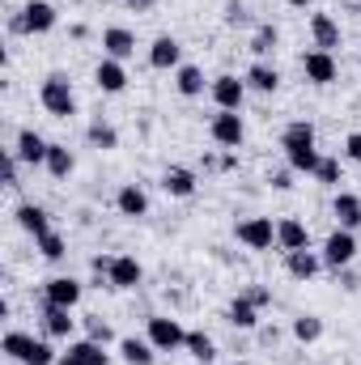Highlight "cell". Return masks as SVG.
<instances>
[{
  "instance_id": "6da1fadb",
  "label": "cell",
  "mask_w": 361,
  "mask_h": 365,
  "mask_svg": "<svg viewBox=\"0 0 361 365\" xmlns=\"http://www.w3.org/2000/svg\"><path fill=\"white\" fill-rule=\"evenodd\" d=\"M39 102H43V110H47V115H56V119L77 115V93H73V81H68L64 73H51V77L43 81Z\"/></svg>"
},
{
  "instance_id": "7a4b0ae2",
  "label": "cell",
  "mask_w": 361,
  "mask_h": 365,
  "mask_svg": "<svg viewBox=\"0 0 361 365\" xmlns=\"http://www.w3.org/2000/svg\"><path fill=\"white\" fill-rule=\"evenodd\" d=\"M319 255H323V268H336V272L349 268V264L357 259V234H353V230H332Z\"/></svg>"
},
{
  "instance_id": "3957f363",
  "label": "cell",
  "mask_w": 361,
  "mask_h": 365,
  "mask_svg": "<svg viewBox=\"0 0 361 365\" xmlns=\"http://www.w3.org/2000/svg\"><path fill=\"white\" fill-rule=\"evenodd\" d=\"M149 344L158 353H179L187 344V331H183L179 319H171V314H149Z\"/></svg>"
},
{
  "instance_id": "277c9868",
  "label": "cell",
  "mask_w": 361,
  "mask_h": 365,
  "mask_svg": "<svg viewBox=\"0 0 361 365\" xmlns=\"http://www.w3.org/2000/svg\"><path fill=\"white\" fill-rule=\"evenodd\" d=\"M234 234H238V242H243L247 251H272V247H276V225H272V217H247V221L234 225Z\"/></svg>"
},
{
  "instance_id": "5b68a950",
  "label": "cell",
  "mask_w": 361,
  "mask_h": 365,
  "mask_svg": "<svg viewBox=\"0 0 361 365\" xmlns=\"http://www.w3.org/2000/svg\"><path fill=\"white\" fill-rule=\"evenodd\" d=\"M208 136H213L221 149H238V145H243V136H247L243 115H238V110H217V115H213V123H208Z\"/></svg>"
},
{
  "instance_id": "8992f818",
  "label": "cell",
  "mask_w": 361,
  "mask_h": 365,
  "mask_svg": "<svg viewBox=\"0 0 361 365\" xmlns=\"http://www.w3.org/2000/svg\"><path fill=\"white\" fill-rule=\"evenodd\" d=\"M302 73H306V81H310V86H332V81H336V56H332V51L310 47V51L302 56Z\"/></svg>"
},
{
  "instance_id": "52a82bcc",
  "label": "cell",
  "mask_w": 361,
  "mask_h": 365,
  "mask_svg": "<svg viewBox=\"0 0 361 365\" xmlns=\"http://www.w3.org/2000/svg\"><path fill=\"white\" fill-rule=\"evenodd\" d=\"M208 93H213L217 110H238V106H243V98H247V81H238V77L221 73V77H213Z\"/></svg>"
},
{
  "instance_id": "ba28073f",
  "label": "cell",
  "mask_w": 361,
  "mask_h": 365,
  "mask_svg": "<svg viewBox=\"0 0 361 365\" xmlns=\"http://www.w3.org/2000/svg\"><path fill=\"white\" fill-rule=\"evenodd\" d=\"M141 280H145V268H141L136 255H115L111 259V268H106V284L111 289H136Z\"/></svg>"
},
{
  "instance_id": "9c48e42d",
  "label": "cell",
  "mask_w": 361,
  "mask_h": 365,
  "mask_svg": "<svg viewBox=\"0 0 361 365\" xmlns=\"http://www.w3.org/2000/svg\"><path fill=\"white\" fill-rule=\"evenodd\" d=\"M93 86H98L102 93H123L128 90V68H123V60L102 56L98 68H93Z\"/></svg>"
},
{
  "instance_id": "30bf717a",
  "label": "cell",
  "mask_w": 361,
  "mask_h": 365,
  "mask_svg": "<svg viewBox=\"0 0 361 365\" xmlns=\"http://www.w3.org/2000/svg\"><path fill=\"white\" fill-rule=\"evenodd\" d=\"M56 21H60V13H56V4H47V0H30V4L21 9L26 34H47V30H56Z\"/></svg>"
},
{
  "instance_id": "8fae6325",
  "label": "cell",
  "mask_w": 361,
  "mask_h": 365,
  "mask_svg": "<svg viewBox=\"0 0 361 365\" xmlns=\"http://www.w3.org/2000/svg\"><path fill=\"white\" fill-rule=\"evenodd\" d=\"M280 149H285V158L315 149V123H310V119H293V123L280 132Z\"/></svg>"
},
{
  "instance_id": "7c38bea8",
  "label": "cell",
  "mask_w": 361,
  "mask_h": 365,
  "mask_svg": "<svg viewBox=\"0 0 361 365\" xmlns=\"http://www.w3.org/2000/svg\"><path fill=\"white\" fill-rule=\"evenodd\" d=\"M47 149H51V140H43L34 128H21V132H17V145H13V153H17L26 166H43V162H47Z\"/></svg>"
},
{
  "instance_id": "4fadbf2b",
  "label": "cell",
  "mask_w": 361,
  "mask_h": 365,
  "mask_svg": "<svg viewBox=\"0 0 361 365\" xmlns=\"http://www.w3.org/2000/svg\"><path fill=\"white\" fill-rule=\"evenodd\" d=\"M102 51L111 60H128V56H136V34L128 26H106L102 30Z\"/></svg>"
},
{
  "instance_id": "5bb4252c",
  "label": "cell",
  "mask_w": 361,
  "mask_h": 365,
  "mask_svg": "<svg viewBox=\"0 0 361 365\" xmlns=\"http://www.w3.org/2000/svg\"><path fill=\"white\" fill-rule=\"evenodd\" d=\"M276 247L289 255V251H306L310 247V230L298 221V217H285V221H276Z\"/></svg>"
},
{
  "instance_id": "9a60e30c",
  "label": "cell",
  "mask_w": 361,
  "mask_h": 365,
  "mask_svg": "<svg viewBox=\"0 0 361 365\" xmlns=\"http://www.w3.org/2000/svg\"><path fill=\"white\" fill-rule=\"evenodd\" d=\"M43 297L51 302V306H77L81 302V280H73V276H51L47 284H43Z\"/></svg>"
},
{
  "instance_id": "2e32d148",
  "label": "cell",
  "mask_w": 361,
  "mask_h": 365,
  "mask_svg": "<svg viewBox=\"0 0 361 365\" xmlns=\"http://www.w3.org/2000/svg\"><path fill=\"white\" fill-rule=\"evenodd\" d=\"M56 365H106V344H98V340H77V344H68V353H60Z\"/></svg>"
},
{
  "instance_id": "e0dca14e",
  "label": "cell",
  "mask_w": 361,
  "mask_h": 365,
  "mask_svg": "<svg viewBox=\"0 0 361 365\" xmlns=\"http://www.w3.org/2000/svg\"><path fill=\"white\" fill-rule=\"evenodd\" d=\"M310 38H315L319 51H336L340 47V21L332 13H315L310 17Z\"/></svg>"
},
{
  "instance_id": "ac0fdd59",
  "label": "cell",
  "mask_w": 361,
  "mask_h": 365,
  "mask_svg": "<svg viewBox=\"0 0 361 365\" xmlns=\"http://www.w3.org/2000/svg\"><path fill=\"white\" fill-rule=\"evenodd\" d=\"M285 268H289L293 280H315L319 268H323V255L310 251V247H306V251H289V255H285Z\"/></svg>"
},
{
  "instance_id": "d6986e66",
  "label": "cell",
  "mask_w": 361,
  "mask_h": 365,
  "mask_svg": "<svg viewBox=\"0 0 361 365\" xmlns=\"http://www.w3.org/2000/svg\"><path fill=\"white\" fill-rule=\"evenodd\" d=\"M162 191L175 195V200L195 195V170H187V166H166V170H162Z\"/></svg>"
},
{
  "instance_id": "ffe728a7",
  "label": "cell",
  "mask_w": 361,
  "mask_h": 365,
  "mask_svg": "<svg viewBox=\"0 0 361 365\" xmlns=\"http://www.w3.org/2000/svg\"><path fill=\"white\" fill-rule=\"evenodd\" d=\"M149 64L153 68H179L183 64V47H179V38H171V34H162V38H153V47H149Z\"/></svg>"
},
{
  "instance_id": "44dd1931",
  "label": "cell",
  "mask_w": 361,
  "mask_h": 365,
  "mask_svg": "<svg viewBox=\"0 0 361 365\" xmlns=\"http://www.w3.org/2000/svg\"><path fill=\"white\" fill-rule=\"evenodd\" d=\"M332 212H336V221H340V230H361V195L353 191H340L336 200H332Z\"/></svg>"
},
{
  "instance_id": "7402d4cb",
  "label": "cell",
  "mask_w": 361,
  "mask_h": 365,
  "mask_svg": "<svg viewBox=\"0 0 361 365\" xmlns=\"http://www.w3.org/2000/svg\"><path fill=\"white\" fill-rule=\"evenodd\" d=\"M17 225L26 230V234H34V238H43V234H51V221H47V208L43 204H17Z\"/></svg>"
},
{
  "instance_id": "603a6c76",
  "label": "cell",
  "mask_w": 361,
  "mask_h": 365,
  "mask_svg": "<svg viewBox=\"0 0 361 365\" xmlns=\"http://www.w3.org/2000/svg\"><path fill=\"white\" fill-rule=\"evenodd\" d=\"M43 327H47V336L68 340V336H73V310H68V306H51V302H43Z\"/></svg>"
},
{
  "instance_id": "cb8c5ba5",
  "label": "cell",
  "mask_w": 361,
  "mask_h": 365,
  "mask_svg": "<svg viewBox=\"0 0 361 365\" xmlns=\"http://www.w3.org/2000/svg\"><path fill=\"white\" fill-rule=\"evenodd\" d=\"M243 81H247V90H260V93H276V90H280V73L272 68L268 60H255V64L247 68V77H243Z\"/></svg>"
},
{
  "instance_id": "d4e9b609",
  "label": "cell",
  "mask_w": 361,
  "mask_h": 365,
  "mask_svg": "<svg viewBox=\"0 0 361 365\" xmlns=\"http://www.w3.org/2000/svg\"><path fill=\"white\" fill-rule=\"evenodd\" d=\"M115 208H119L123 217H132V221H136V217H145V212H149V195H145L136 182H128V187H119V195H115Z\"/></svg>"
},
{
  "instance_id": "484cf974",
  "label": "cell",
  "mask_w": 361,
  "mask_h": 365,
  "mask_svg": "<svg viewBox=\"0 0 361 365\" xmlns=\"http://www.w3.org/2000/svg\"><path fill=\"white\" fill-rule=\"evenodd\" d=\"M225 319H230L238 331H255V327H260V306H255V302H247V297H234V302H230V310H225Z\"/></svg>"
},
{
  "instance_id": "4316f807",
  "label": "cell",
  "mask_w": 361,
  "mask_h": 365,
  "mask_svg": "<svg viewBox=\"0 0 361 365\" xmlns=\"http://www.w3.org/2000/svg\"><path fill=\"white\" fill-rule=\"evenodd\" d=\"M43 166H47V175H51V179H68V175L77 170V158L68 153V145H51Z\"/></svg>"
},
{
  "instance_id": "83f0119b",
  "label": "cell",
  "mask_w": 361,
  "mask_h": 365,
  "mask_svg": "<svg viewBox=\"0 0 361 365\" xmlns=\"http://www.w3.org/2000/svg\"><path fill=\"white\" fill-rule=\"evenodd\" d=\"M153 353H158V349H153L149 340H136V336H123V340H119V357L128 365H153Z\"/></svg>"
},
{
  "instance_id": "f1b7e54d",
  "label": "cell",
  "mask_w": 361,
  "mask_h": 365,
  "mask_svg": "<svg viewBox=\"0 0 361 365\" xmlns=\"http://www.w3.org/2000/svg\"><path fill=\"white\" fill-rule=\"evenodd\" d=\"M175 90H179L183 98H200V93H204V73H200L195 64H179V68H175Z\"/></svg>"
},
{
  "instance_id": "f546056e",
  "label": "cell",
  "mask_w": 361,
  "mask_h": 365,
  "mask_svg": "<svg viewBox=\"0 0 361 365\" xmlns=\"http://www.w3.org/2000/svg\"><path fill=\"white\" fill-rule=\"evenodd\" d=\"M183 349H187L200 365L217 361V344H213V336H204V331H187V344H183Z\"/></svg>"
},
{
  "instance_id": "4dcf8cb0",
  "label": "cell",
  "mask_w": 361,
  "mask_h": 365,
  "mask_svg": "<svg viewBox=\"0 0 361 365\" xmlns=\"http://www.w3.org/2000/svg\"><path fill=\"white\" fill-rule=\"evenodd\" d=\"M86 140H90L93 149H119V132L111 123H102V119H93L90 128H86Z\"/></svg>"
},
{
  "instance_id": "1f68e13d",
  "label": "cell",
  "mask_w": 361,
  "mask_h": 365,
  "mask_svg": "<svg viewBox=\"0 0 361 365\" xmlns=\"http://www.w3.org/2000/svg\"><path fill=\"white\" fill-rule=\"evenodd\" d=\"M276 43H280V30H276L272 21H264V26H260V30L251 34V51H255L260 60H264V56H272V51H276Z\"/></svg>"
},
{
  "instance_id": "d6a6232c",
  "label": "cell",
  "mask_w": 361,
  "mask_h": 365,
  "mask_svg": "<svg viewBox=\"0 0 361 365\" xmlns=\"http://www.w3.org/2000/svg\"><path fill=\"white\" fill-rule=\"evenodd\" d=\"M319 336H323V319H315V314H298V319H293V340L315 344Z\"/></svg>"
},
{
  "instance_id": "836d02e7",
  "label": "cell",
  "mask_w": 361,
  "mask_h": 365,
  "mask_svg": "<svg viewBox=\"0 0 361 365\" xmlns=\"http://www.w3.org/2000/svg\"><path fill=\"white\" fill-rule=\"evenodd\" d=\"M30 344H34V336H26V331H9L0 349H4V357H9V361H26Z\"/></svg>"
},
{
  "instance_id": "e575fe53",
  "label": "cell",
  "mask_w": 361,
  "mask_h": 365,
  "mask_svg": "<svg viewBox=\"0 0 361 365\" xmlns=\"http://www.w3.org/2000/svg\"><path fill=\"white\" fill-rule=\"evenodd\" d=\"M34 242H39V255H43V259H51V264L68 255V242H64L56 230H51V234H43V238H34Z\"/></svg>"
},
{
  "instance_id": "d590c367",
  "label": "cell",
  "mask_w": 361,
  "mask_h": 365,
  "mask_svg": "<svg viewBox=\"0 0 361 365\" xmlns=\"http://www.w3.org/2000/svg\"><path fill=\"white\" fill-rule=\"evenodd\" d=\"M56 361H60V357H56V349H51L47 340H34V344H30V353H26V361H21V365H56Z\"/></svg>"
},
{
  "instance_id": "8d00e7d4",
  "label": "cell",
  "mask_w": 361,
  "mask_h": 365,
  "mask_svg": "<svg viewBox=\"0 0 361 365\" xmlns=\"http://www.w3.org/2000/svg\"><path fill=\"white\" fill-rule=\"evenodd\" d=\"M315 179L327 182V187H336V182H340V158H323L319 170H315Z\"/></svg>"
},
{
  "instance_id": "74e56055",
  "label": "cell",
  "mask_w": 361,
  "mask_h": 365,
  "mask_svg": "<svg viewBox=\"0 0 361 365\" xmlns=\"http://www.w3.org/2000/svg\"><path fill=\"white\" fill-rule=\"evenodd\" d=\"M0 166H4V187H17V166H21V158H17L13 149H4Z\"/></svg>"
},
{
  "instance_id": "f35d334b",
  "label": "cell",
  "mask_w": 361,
  "mask_h": 365,
  "mask_svg": "<svg viewBox=\"0 0 361 365\" xmlns=\"http://www.w3.org/2000/svg\"><path fill=\"white\" fill-rule=\"evenodd\" d=\"M345 158L361 166V132H349V136H345Z\"/></svg>"
},
{
  "instance_id": "ab89813d",
  "label": "cell",
  "mask_w": 361,
  "mask_h": 365,
  "mask_svg": "<svg viewBox=\"0 0 361 365\" xmlns=\"http://www.w3.org/2000/svg\"><path fill=\"white\" fill-rule=\"evenodd\" d=\"M243 297H247V302H255V306H268V302H272V289H268V284H251Z\"/></svg>"
},
{
  "instance_id": "60d3db41",
  "label": "cell",
  "mask_w": 361,
  "mask_h": 365,
  "mask_svg": "<svg viewBox=\"0 0 361 365\" xmlns=\"http://www.w3.org/2000/svg\"><path fill=\"white\" fill-rule=\"evenodd\" d=\"M90 340H98V344H111V327H106L102 319H90Z\"/></svg>"
},
{
  "instance_id": "b9f144b4",
  "label": "cell",
  "mask_w": 361,
  "mask_h": 365,
  "mask_svg": "<svg viewBox=\"0 0 361 365\" xmlns=\"http://www.w3.org/2000/svg\"><path fill=\"white\" fill-rule=\"evenodd\" d=\"M268 182L276 187V191H289V187H293V170H272Z\"/></svg>"
},
{
  "instance_id": "7bdbcfd3",
  "label": "cell",
  "mask_w": 361,
  "mask_h": 365,
  "mask_svg": "<svg viewBox=\"0 0 361 365\" xmlns=\"http://www.w3.org/2000/svg\"><path fill=\"white\" fill-rule=\"evenodd\" d=\"M243 17H247V9H243V0H230V4H225V21H230V26H238Z\"/></svg>"
},
{
  "instance_id": "ee69618b",
  "label": "cell",
  "mask_w": 361,
  "mask_h": 365,
  "mask_svg": "<svg viewBox=\"0 0 361 365\" xmlns=\"http://www.w3.org/2000/svg\"><path fill=\"white\" fill-rule=\"evenodd\" d=\"M128 9H136V13H145V9H153V0H123Z\"/></svg>"
},
{
  "instance_id": "f6af8a7d",
  "label": "cell",
  "mask_w": 361,
  "mask_h": 365,
  "mask_svg": "<svg viewBox=\"0 0 361 365\" xmlns=\"http://www.w3.org/2000/svg\"><path fill=\"white\" fill-rule=\"evenodd\" d=\"M289 4H293V9H306V4H315V0H289Z\"/></svg>"
},
{
  "instance_id": "bcb514c9",
  "label": "cell",
  "mask_w": 361,
  "mask_h": 365,
  "mask_svg": "<svg viewBox=\"0 0 361 365\" xmlns=\"http://www.w3.org/2000/svg\"><path fill=\"white\" fill-rule=\"evenodd\" d=\"M17 365H21V361H17Z\"/></svg>"
}]
</instances>
